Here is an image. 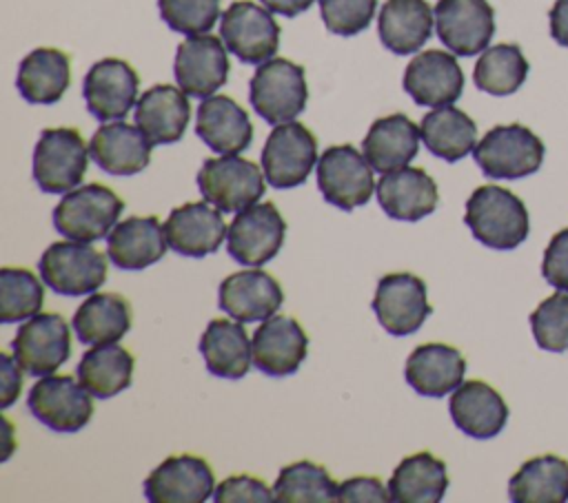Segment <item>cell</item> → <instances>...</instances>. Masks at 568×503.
Instances as JSON below:
<instances>
[{"mask_svg":"<svg viewBox=\"0 0 568 503\" xmlns=\"http://www.w3.org/2000/svg\"><path fill=\"white\" fill-rule=\"evenodd\" d=\"M464 224L473 237L495 250H513L526 242L530 219L526 204L508 188L477 186L466 199Z\"/></svg>","mask_w":568,"mask_h":503,"instance_id":"6da1fadb","label":"cell"},{"mask_svg":"<svg viewBox=\"0 0 568 503\" xmlns=\"http://www.w3.org/2000/svg\"><path fill=\"white\" fill-rule=\"evenodd\" d=\"M308 100L304 66L286 60L271 58L262 62L248 82V102L253 111L277 126L295 120Z\"/></svg>","mask_w":568,"mask_h":503,"instance_id":"7a4b0ae2","label":"cell"},{"mask_svg":"<svg viewBox=\"0 0 568 503\" xmlns=\"http://www.w3.org/2000/svg\"><path fill=\"white\" fill-rule=\"evenodd\" d=\"M124 208V202L102 184L78 186L58 202L53 208V228L73 242L93 244L102 237H109L118 217Z\"/></svg>","mask_w":568,"mask_h":503,"instance_id":"3957f363","label":"cell"},{"mask_svg":"<svg viewBox=\"0 0 568 503\" xmlns=\"http://www.w3.org/2000/svg\"><path fill=\"white\" fill-rule=\"evenodd\" d=\"M546 146L524 124H497L475 146L473 155L486 177L519 179L539 171Z\"/></svg>","mask_w":568,"mask_h":503,"instance_id":"277c9868","label":"cell"},{"mask_svg":"<svg viewBox=\"0 0 568 503\" xmlns=\"http://www.w3.org/2000/svg\"><path fill=\"white\" fill-rule=\"evenodd\" d=\"M264 171L240 155H220L202 162L197 188L211 206L222 213H240L264 195Z\"/></svg>","mask_w":568,"mask_h":503,"instance_id":"5b68a950","label":"cell"},{"mask_svg":"<svg viewBox=\"0 0 568 503\" xmlns=\"http://www.w3.org/2000/svg\"><path fill=\"white\" fill-rule=\"evenodd\" d=\"M42 281L62 297L95 292L106 279V257L84 242H53L38 261Z\"/></svg>","mask_w":568,"mask_h":503,"instance_id":"8992f818","label":"cell"},{"mask_svg":"<svg viewBox=\"0 0 568 503\" xmlns=\"http://www.w3.org/2000/svg\"><path fill=\"white\" fill-rule=\"evenodd\" d=\"M89 157L78 129H44L33 148V179L42 193H69L82 182Z\"/></svg>","mask_w":568,"mask_h":503,"instance_id":"52a82bcc","label":"cell"},{"mask_svg":"<svg viewBox=\"0 0 568 503\" xmlns=\"http://www.w3.org/2000/svg\"><path fill=\"white\" fill-rule=\"evenodd\" d=\"M317 188L328 204L353 211L368 204L377 184L364 153L353 144H337L328 146L317 160Z\"/></svg>","mask_w":568,"mask_h":503,"instance_id":"ba28073f","label":"cell"},{"mask_svg":"<svg viewBox=\"0 0 568 503\" xmlns=\"http://www.w3.org/2000/svg\"><path fill=\"white\" fill-rule=\"evenodd\" d=\"M317 162L315 135L300 122L277 124L262 148V171L273 188L302 186Z\"/></svg>","mask_w":568,"mask_h":503,"instance_id":"9c48e42d","label":"cell"},{"mask_svg":"<svg viewBox=\"0 0 568 503\" xmlns=\"http://www.w3.org/2000/svg\"><path fill=\"white\" fill-rule=\"evenodd\" d=\"M286 237V222L273 202L240 211L226 230V250L240 266L257 268L271 261Z\"/></svg>","mask_w":568,"mask_h":503,"instance_id":"30bf717a","label":"cell"},{"mask_svg":"<svg viewBox=\"0 0 568 503\" xmlns=\"http://www.w3.org/2000/svg\"><path fill=\"white\" fill-rule=\"evenodd\" d=\"M266 7L235 0L220 18V35L226 49L244 64H262L277 53L280 24Z\"/></svg>","mask_w":568,"mask_h":503,"instance_id":"8fae6325","label":"cell"},{"mask_svg":"<svg viewBox=\"0 0 568 503\" xmlns=\"http://www.w3.org/2000/svg\"><path fill=\"white\" fill-rule=\"evenodd\" d=\"M91 392L69 374H44L31 386L29 412L53 432H78L93 417Z\"/></svg>","mask_w":568,"mask_h":503,"instance_id":"7c38bea8","label":"cell"},{"mask_svg":"<svg viewBox=\"0 0 568 503\" xmlns=\"http://www.w3.org/2000/svg\"><path fill=\"white\" fill-rule=\"evenodd\" d=\"M11 350L27 374H53L71 357V328L58 312H38L18 328Z\"/></svg>","mask_w":568,"mask_h":503,"instance_id":"4fadbf2b","label":"cell"},{"mask_svg":"<svg viewBox=\"0 0 568 503\" xmlns=\"http://www.w3.org/2000/svg\"><path fill=\"white\" fill-rule=\"evenodd\" d=\"M371 306L379 326L393 337L417 332L428 315H433L426 284L410 273L384 275L377 281Z\"/></svg>","mask_w":568,"mask_h":503,"instance_id":"5bb4252c","label":"cell"},{"mask_svg":"<svg viewBox=\"0 0 568 503\" xmlns=\"http://www.w3.org/2000/svg\"><path fill=\"white\" fill-rule=\"evenodd\" d=\"M437 38L455 55H475L488 49L495 33V9L488 0H437Z\"/></svg>","mask_w":568,"mask_h":503,"instance_id":"9a60e30c","label":"cell"},{"mask_svg":"<svg viewBox=\"0 0 568 503\" xmlns=\"http://www.w3.org/2000/svg\"><path fill=\"white\" fill-rule=\"evenodd\" d=\"M173 73L178 86L191 97H209L229 78V55L220 38L215 35H186L178 44Z\"/></svg>","mask_w":568,"mask_h":503,"instance_id":"2e32d148","label":"cell"},{"mask_svg":"<svg viewBox=\"0 0 568 503\" xmlns=\"http://www.w3.org/2000/svg\"><path fill=\"white\" fill-rule=\"evenodd\" d=\"M138 73L120 58L98 60L84 75L82 95L87 111L100 120H122L138 102Z\"/></svg>","mask_w":568,"mask_h":503,"instance_id":"e0dca14e","label":"cell"},{"mask_svg":"<svg viewBox=\"0 0 568 503\" xmlns=\"http://www.w3.org/2000/svg\"><path fill=\"white\" fill-rule=\"evenodd\" d=\"M215 492V476L202 456H166L144 479V496L151 503H202Z\"/></svg>","mask_w":568,"mask_h":503,"instance_id":"ac0fdd59","label":"cell"},{"mask_svg":"<svg viewBox=\"0 0 568 503\" xmlns=\"http://www.w3.org/2000/svg\"><path fill=\"white\" fill-rule=\"evenodd\" d=\"M402 84L419 106H448L457 102L464 91V71L455 53L428 49L408 62Z\"/></svg>","mask_w":568,"mask_h":503,"instance_id":"d6986e66","label":"cell"},{"mask_svg":"<svg viewBox=\"0 0 568 503\" xmlns=\"http://www.w3.org/2000/svg\"><path fill=\"white\" fill-rule=\"evenodd\" d=\"M253 363L268 377H288L297 372L308 352V337L297 319L273 315L264 319L251 339Z\"/></svg>","mask_w":568,"mask_h":503,"instance_id":"ffe728a7","label":"cell"},{"mask_svg":"<svg viewBox=\"0 0 568 503\" xmlns=\"http://www.w3.org/2000/svg\"><path fill=\"white\" fill-rule=\"evenodd\" d=\"M284 301L277 279L260 268H246L222 279L217 288V306L242 324L273 317Z\"/></svg>","mask_w":568,"mask_h":503,"instance_id":"44dd1931","label":"cell"},{"mask_svg":"<svg viewBox=\"0 0 568 503\" xmlns=\"http://www.w3.org/2000/svg\"><path fill=\"white\" fill-rule=\"evenodd\" d=\"M229 226L222 211L209 202H189L173 208L164 222L169 248L182 257H206L215 253L226 237Z\"/></svg>","mask_w":568,"mask_h":503,"instance_id":"7402d4cb","label":"cell"},{"mask_svg":"<svg viewBox=\"0 0 568 503\" xmlns=\"http://www.w3.org/2000/svg\"><path fill=\"white\" fill-rule=\"evenodd\" d=\"M375 193L382 211L397 222H419L430 215L439 202L435 179L415 166L384 173Z\"/></svg>","mask_w":568,"mask_h":503,"instance_id":"603a6c76","label":"cell"},{"mask_svg":"<svg viewBox=\"0 0 568 503\" xmlns=\"http://www.w3.org/2000/svg\"><path fill=\"white\" fill-rule=\"evenodd\" d=\"M195 135L220 155H237L253 140L248 113L229 95H209L197 106Z\"/></svg>","mask_w":568,"mask_h":503,"instance_id":"cb8c5ba5","label":"cell"},{"mask_svg":"<svg viewBox=\"0 0 568 503\" xmlns=\"http://www.w3.org/2000/svg\"><path fill=\"white\" fill-rule=\"evenodd\" d=\"M453 423L470 439H493L508 421L504 397L484 381H464L453 390L448 401Z\"/></svg>","mask_w":568,"mask_h":503,"instance_id":"d4e9b609","label":"cell"},{"mask_svg":"<svg viewBox=\"0 0 568 503\" xmlns=\"http://www.w3.org/2000/svg\"><path fill=\"white\" fill-rule=\"evenodd\" d=\"M191 117L186 93L173 84H153L135 102V126L155 144L182 140Z\"/></svg>","mask_w":568,"mask_h":503,"instance_id":"484cf974","label":"cell"},{"mask_svg":"<svg viewBox=\"0 0 568 503\" xmlns=\"http://www.w3.org/2000/svg\"><path fill=\"white\" fill-rule=\"evenodd\" d=\"M151 142L133 124L104 122L89 142L91 160L109 175H135L151 162Z\"/></svg>","mask_w":568,"mask_h":503,"instance_id":"4316f807","label":"cell"},{"mask_svg":"<svg viewBox=\"0 0 568 503\" xmlns=\"http://www.w3.org/2000/svg\"><path fill=\"white\" fill-rule=\"evenodd\" d=\"M466 359L448 343H422L417 346L404 368L408 386L422 394L439 399L464 383Z\"/></svg>","mask_w":568,"mask_h":503,"instance_id":"83f0119b","label":"cell"},{"mask_svg":"<svg viewBox=\"0 0 568 503\" xmlns=\"http://www.w3.org/2000/svg\"><path fill=\"white\" fill-rule=\"evenodd\" d=\"M169 248L158 217H126L106 237V257L122 270H142L164 257Z\"/></svg>","mask_w":568,"mask_h":503,"instance_id":"f1b7e54d","label":"cell"},{"mask_svg":"<svg viewBox=\"0 0 568 503\" xmlns=\"http://www.w3.org/2000/svg\"><path fill=\"white\" fill-rule=\"evenodd\" d=\"M419 126L404 113H393L375 120L362 140V153L375 173H390L408 162L419 151Z\"/></svg>","mask_w":568,"mask_h":503,"instance_id":"f546056e","label":"cell"},{"mask_svg":"<svg viewBox=\"0 0 568 503\" xmlns=\"http://www.w3.org/2000/svg\"><path fill=\"white\" fill-rule=\"evenodd\" d=\"M433 22L435 11L426 0H386L377 18V33L390 53L408 55L426 44Z\"/></svg>","mask_w":568,"mask_h":503,"instance_id":"4dcf8cb0","label":"cell"},{"mask_svg":"<svg viewBox=\"0 0 568 503\" xmlns=\"http://www.w3.org/2000/svg\"><path fill=\"white\" fill-rule=\"evenodd\" d=\"M206 370L220 379H242L253 361V346L242 321L213 319L200 337Z\"/></svg>","mask_w":568,"mask_h":503,"instance_id":"1f68e13d","label":"cell"},{"mask_svg":"<svg viewBox=\"0 0 568 503\" xmlns=\"http://www.w3.org/2000/svg\"><path fill=\"white\" fill-rule=\"evenodd\" d=\"M16 84L27 102L53 104L71 84V58L53 47L33 49L22 58Z\"/></svg>","mask_w":568,"mask_h":503,"instance_id":"d6a6232c","label":"cell"},{"mask_svg":"<svg viewBox=\"0 0 568 503\" xmlns=\"http://www.w3.org/2000/svg\"><path fill=\"white\" fill-rule=\"evenodd\" d=\"M131 321V304L124 297L115 292H91V297L78 306L71 326L84 346H102L122 339Z\"/></svg>","mask_w":568,"mask_h":503,"instance_id":"836d02e7","label":"cell"},{"mask_svg":"<svg viewBox=\"0 0 568 503\" xmlns=\"http://www.w3.org/2000/svg\"><path fill=\"white\" fill-rule=\"evenodd\" d=\"M448 487L446 463L430 452L404 456L388 479L393 503H437Z\"/></svg>","mask_w":568,"mask_h":503,"instance_id":"e575fe53","label":"cell"},{"mask_svg":"<svg viewBox=\"0 0 568 503\" xmlns=\"http://www.w3.org/2000/svg\"><path fill=\"white\" fill-rule=\"evenodd\" d=\"M513 503H564L568 501V461L541 454L524 461L508 481Z\"/></svg>","mask_w":568,"mask_h":503,"instance_id":"d590c367","label":"cell"},{"mask_svg":"<svg viewBox=\"0 0 568 503\" xmlns=\"http://www.w3.org/2000/svg\"><path fill=\"white\" fill-rule=\"evenodd\" d=\"M422 142L426 148L446 162H457L475 151L477 124L457 106H437L419 122Z\"/></svg>","mask_w":568,"mask_h":503,"instance_id":"8d00e7d4","label":"cell"},{"mask_svg":"<svg viewBox=\"0 0 568 503\" xmlns=\"http://www.w3.org/2000/svg\"><path fill=\"white\" fill-rule=\"evenodd\" d=\"M133 366V355L126 348L102 343L82 355L75 377L95 399H111L131 386Z\"/></svg>","mask_w":568,"mask_h":503,"instance_id":"74e56055","label":"cell"},{"mask_svg":"<svg viewBox=\"0 0 568 503\" xmlns=\"http://www.w3.org/2000/svg\"><path fill=\"white\" fill-rule=\"evenodd\" d=\"M528 69L524 51L517 44L501 42L481 51L473 71V82L484 93L510 95L526 82Z\"/></svg>","mask_w":568,"mask_h":503,"instance_id":"f35d334b","label":"cell"},{"mask_svg":"<svg viewBox=\"0 0 568 503\" xmlns=\"http://www.w3.org/2000/svg\"><path fill=\"white\" fill-rule=\"evenodd\" d=\"M339 485L324 465L297 461L284 465L275 479L273 494L277 503H333Z\"/></svg>","mask_w":568,"mask_h":503,"instance_id":"ab89813d","label":"cell"},{"mask_svg":"<svg viewBox=\"0 0 568 503\" xmlns=\"http://www.w3.org/2000/svg\"><path fill=\"white\" fill-rule=\"evenodd\" d=\"M44 290L40 279L27 268L4 266L0 270V321L13 324L40 312Z\"/></svg>","mask_w":568,"mask_h":503,"instance_id":"60d3db41","label":"cell"},{"mask_svg":"<svg viewBox=\"0 0 568 503\" xmlns=\"http://www.w3.org/2000/svg\"><path fill=\"white\" fill-rule=\"evenodd\" d=\"M530 330L541 350L566 352L568 350V292L559 290L546 297L530 312Z\"/></svg>","mask_w":568,"mask_h":503,"instance_id":"b9f144b4","label":"cell"},{"mask_svg":"<svg viewBox=\"0 0 568 503\" xmlns=\"http://www.w3.org/2000/svg\"><path fill=\"white\" fill-rule=\"evenodd\" d=\"M160 18L171 31L200 35L213 29L220 16V0H158Z\"/></svg>","mask_w":568,"mask_h":503,"instance_id":"7bdbcfd3","label":"cell"},{"mask_svg":"<svg viewBox=\"0 0 568 503\" xmlns=\"http://www.w3.org/2000/svg\"><path fill=\"white\" fill-rule=\"evenodd\" d=\"M377 0H320L324 27L335 35H357L373 22Z\"/></svg>","mask_w":568,"mask_h":503,"instance_id":"ee69618b","label":"cell"},{"mask_svg":"<svg viewBox=\"0 0 568 503\" xmlns=\"http://www.w3.org/2000/svg\"><path fill=\"white\" fill-rule=\"evenodd\" d=\"M213 501L215 503H268V501H275V494L262 479L237 474V476L224 479L215 487Z\"/></svg>","mask_w":568,"mask_h":503,"instance_id":"f6af8a7d","label":"cell"},{"mask_svg":"<svg viewBox=\"0 0 568 503\" xmlns=\"http://www.w3.org/2000/svg\"><path fill=\"white\" fill-rule=\"evenodd\" d=\"M541 275L550 286L568 292V226L550 237L541 259Z\"/></svg>","mask_w":568,"mask_h":503,"instance_id":"bcb514c9","label":"cell"},{"mask_svg":"<svg viewBox=\"0 0 568 503\" xmlns=\"http://www.w3.org/2000/svg\"><path fill=\"white\" fill-rule=\"evenodd\" d=\"M339 503H384L390 501L388 487L382 485L375 476H353L339 483L337 490Z\"/></svg>","mask_w":568,"mask_h":503,"instance_id":"7dc6e473","label":"cell"},{"mask_svg":"<svg viewBox=\"0 0 568 503\" xmlns=\"http://www.w3.org/2000/svg\"><path fill=\"white\" fill-rule=\"evenodd\" d=\"M18 359L2 352V388H0V406L9 408L18 394H20V386H22V374L18 370Z\"/></svg>","mask_w":568,"mask_h":503,"instance_id":"c3c4849f","label":"cell"},{"mask_svg":"<svg viewBox=\"0 0 568 503\" xmlns=\"http://www.w3.org/2000/svg\"><path fill=\"white\" fill-rule=\"evenodd\" d=\"M550 35L559 47L568 49V0H555L550 13Z\"/></svg>","mask_w":568,"mask_h":503,"instance_id":"681fc988","label":"cell"},{"mask_svg":"<svg viewBox=\"0 0 568 503\" xmlns=\"http://www.w3.org/2000/svg\"><path fill=\"white\" fill-rule=\"evenodd\" d=\"M315 0H262V4L273 11V13H280V16H286V18H295L300 16L302 11H306Z\"/></svg>","mask_w":568,"mask_h":503,"instance_id":"f907efd6","label":"cell"}]
</instances>
